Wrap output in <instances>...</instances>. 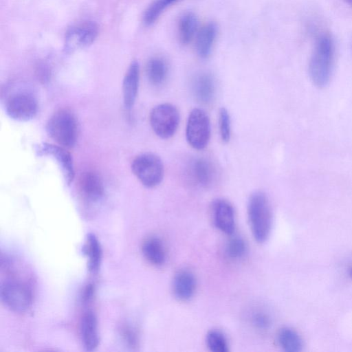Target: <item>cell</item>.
<instances>
[{"label": "cell", "mask_w": 352, "mask_h": 352, "mask_svg": "<svg viewBox=\"0 0 352 352\" xmlns=\"http://www.w3.org/2000/svg\"><path fill=\"white\" fill-rule=\"evenodd\" d=\"M48 135L65 148L74 146L78 136V123L74 113L68 109H60L54 113L46 124Z\"/></svg>", "instance_id": "obj_3"}, {"label": "cell", "mask_w": 352, "mask_h": 352, "mask_svg": "<svg viewBox=\"0 0 352 352\" xmlns=\"http://www.w3.org/2000/svg\"><path fill=\"white\" fill-rule=\"evenodd\" d=\"M145 258L155 266L163 265L166 260V252L164 243L159 238L151 236L146 239L142 246Z\"/></svg>", "instance_id": "obj_19"}, {"label": "cell", "mask_w": 352, "mask_h": 352, "mask_svg": "<svg viewBox=\"0 0 352 352\" xmlns=\"http://www.w3.org/2000/svg\"><path fill=\"white\" fill-rule=\"evenodd\" d=\"M8 116L17 121H29L38 111V104L32 93L25 89H17L8 96L5 103Z\"/></svg>", "instance_id": "obj_6"}, {"label": "cell", "mask_w": 352, "mask_h": 352, "mask_svg": "<svg viewBox=\"0 0 352 352\" xmlns=\"http://www.w3.org/2000/svg\"><path fill=\"white\" fill-rule=\"evenodd\" d=\"M94 294V286L92 284H88L84 288L82 294V302L84 304L89 303L93 298Z\"/></svg>", "instance_id": "obj_30"}, {"label": "cell", "mask_w": 352, "mask_h": 352, "mask_svg": "<svg viewBox=\"0 0 352 352\" xmlns=\"http://www.w3.org/2000/svg\"><path fill=\"white\" fill-rule=\"evenodd\" d=\"M192 89L196 99L202 103H208L214 95L215 84L213 77L208 73H201L195 76Z\"/></svg>", "instance_id": "obj_18"}, {"label": "cell", "mask_w": 352, "mask_h": 352, "mask_svg": "<svg viewBox=\"0 0 352 352\" xmlns=\"http://www.w3.org/2000/svg\"><path fill=\"white\" fill-rule=\"evenodd\" d=\"M197 280L194 274L186 269L179 270L174 276L172 291L174 296L179 301L190 300L195 294Z\"/></svg>", "instance_id": "obj_13"}, {"label": "cell", "mask_w": 352, "mask_h": 352, "mask_svg": "<svg viewBox=\"0 0 352 352\" xmlns=\"http://www.w3.org/2000/svg\"><path fill=\"white\" fill-rule=\"evenodd\" d=\"M146 76L155 86L162 85L167 78L168 68L166 62L161 57L151 58L146 65Z\"/></svg>", "instance_id": "obj_22"}, {"label": "cell", "mask_w": 352, "mask_h": 352, "mask_svg": "<svg viewBox=\"0 0 352 352\" xmlns=\"http://www.w3.org/2000/svg\"><path fill=\"white\" fill-rule=\"evenodd\" d=\"M247 212L254 239L258 243H264L272 226V207L267 195L261 191L252 193L248 202Z\"/></svg>", "instance_id": "obj_2"}, {"label": "cell", "mask_w": 352, "mask_h": 352, "mask_svg": "<svg viewBox=\"0 0 352 352\" xmlns=\"http://www.w3.org/2000/svg\"><path fill=\"white\" fill-rule=\"evenodd\" d=\"M186 136L188 144L194 148H204L210 137V124L208 115L201 109H192L188 118Z\"/></svg>", "instance_id": "obj_7"}, {"label": "cell", "mask_w": 352, "mask_h": 352, "mask_svg": "<svg viewBox=\"0 0 352 352\" xmlns=\"http://www.w3.org/2000/svg\"><path fill=\"white\" fill-rule=\"evenodd\" d=\"M151 126L160 138L168 139L176 132L179 123V113L173 104L162 103L151 110L149 116Z\"/></svg>", "instance_id": "obj_5"}, {"label": "cell", "mask_w": 352, "mask_h": 352, "mask_svg": "<svg viewBox=\"0 0 352 352\" xmlns=\"http://www.w3.org/2000/svg\"><path fill=\"white\" fill-rule=\"evenodd\" d=\"M218 27L214 22L205 24L198 32L196 51L201 58H207L212 50L217 35Z\"/></svg>", "instance_id": "obj_17"}, {"label": "cell", "mask_w": 352, "mask_h": 352, "mask_svg": "<svg viewBox=\"0 0 352 352\" xmlns=\"http://www.w3.org/2000/svg\"><path fill=\"white\" fill-rule=\"evenodd\" d=\"M347 4L352 6V0H344Z\"/></svg>", "instance_id": "obj_31"}, {"label": "cell", "mask_w": 352, "mask_h": 352, "mask_svg": "<svg viewBox=\"0 0 352 352\" xmlns=\"http://www.w3.org/2000/svg\"><path fill=\"white\" fill-rule=\"evenodd\" d=\"M124 340L131 347H136L138 344V335L136 330L131 326H124L122 330Z\"/></svg>", "instance_id": "obj_28"}, {"label": "cell", "mask_w": 352, "mask_h": 352, "mask_svg": "<svg viewBox=\"0 0 352 352\" xmlns=\"http://www.w3.org/2000/svg\"><path fill=\"white\" fill-rule=\"evenodd\" d=\"M80 333L83 346L87 351H91L98 347L99 336L97 318L91 311H87L82 318Z\"/></svg>", "instance_id": "obj_15"}, {"label": "cell", "mask_w": 352, "mask_h": 352, "mask_svg": "<svg viewBox=\"0 0 352 352\" xmlns=\"http://www.w3.org/2000/svg\"><path fill=\"white\" fill-rule=\"evenodd\" d=\"M131 170L140 183L153 188L159 185L164 177V165L155 154L144 153L137 155L132 161Z\"/></svg>", "instance_id": "obj_4"}, {"label": "cell", "mask_w": 352, "mask_h": 352, "mask_svg": "<svg viewBox=\"0 0 352 352\" xmlns=\"http://www.w3.org/2000/svg\"><path fill=\"white\" fill-rule=\"evenodd\" d=\"M197 18L192 12L184 13L178 23V38L183 45L188 44L192 39L197 28Z\"/></svg>", "instance_id": "obj_23"}, {"label": "cell", "mask_w": 352, "mask_h": 352, "mask_svg": "<svg viewBox=\"0 0 352 352\" xmlns=\"http://www.w3.org/2000/svg\"><path fill=\"white\" fill-rule=\"evenodd\" d=\"M190 175L197 184L207 188L214 180L215 170L210 161L204 158H198L192 162L190 168Z\"/></svg>", "instance_id": "obj_16"}, {"label": "cell", "mask_w": 352, "mask_h": 352, "mask_svg": "<svg viewBox=\"0 0 352 352\" xmlns=\"http://www.w3.org/2000/svg\"><path fill=\"white\" fill-rule=\"evenodd\" d=\"M179 0H154L146 9L143 21L147 25L153 24L171 4Z\"/></svg>", "instance_id": "obj_24"}, {"label": "cell", "mask_w": 352, "mask_h": 352, "mask_svg": "<svg viewBox=\"0 0 352 352\" xmlns=\"http://www.w3.org/2000/svg\"><path fill=\"white\" fill-rule=\"evenodd\" d=\"M140 80V65L138 61L133 60L129 66L122 82V95L124 105L126 109H131L135 101Z\"/></svg>", "instance_id": "obj_14"}, {"label": "cell", "mask_w": 352, "mask_h": 352, "mask_svg": "<svg viewBox=\"0 0 352 352\" xmlns=\"http://www.w3.org/2000/svg\"><path fill=\"white\" fill-rule=\"evenodd\" d=\"M35 150L39 156H50L55 160L65 183L69 185L72 182L75 175L74 162L66 148L44 142L36 146Z\"/></svg>", "instance_id": "obj_10"}, {"label": "cell", "mask_w": 352, "mask_h": 352, "mask_svg": "<svg viewBox=\"0 0 352 352\" xmlns=\"http://www.w3.org/2000/svg\"><path fill=\"white\" fill-rule=\"evenodd\" d=\"M219 126L221 140L228 142L230 139L231 122L230 114L226 108L222 107L219 111Z\"/></svg>", "instance_id": "obj_27"}, {"label": "cell", "mask_w": 352, "mask_h": 352, "mask_svg": "<svg viewBox=\"0 0 352 352\" xmlns=\"http://www.w3.org/2000/svg\"><path fill=\"white\" fill-rule=\"evenodd\" d=\"M252 322L256 328L259 329H265L270 324V319L265 313L258 311L253 315Z\"/></svg>", "instance_id": "obj_29"}, {"label": "cell", "mask_w": 352, "mask_h": 352, "mask_svg": "<svg viewBox=\"0 0 352 352\" xmlns=\"http://www.w3.org/2000/svg\"><path fill=\"white\" fill-rule=\"evenodd\" d=\"M335 59L333 38L327 33L318 35L316 39L308 66L309 78L319 89L326 87L331 78Z\"/></svg>", "instance_id": "obj_1"}, {"label": "cell", "mask_w": 352, "mask_h": 352, "mask_svg": "<svg viewBox=\"0 0 352 352\" xmlns=\"http://www.w3.org/2000/svg\"><path fill=\"white\" fill-rule=\"evenodd\" d=\"M206 345L212 352H228L229 345L226 336L218 330L208 332L206 338Z\"/></svg>", "instance_id": "obj_25"}, {"label": "cell", "mask_w": 352, "mask_h": 352, "mask_svg": "<svg viewBox=\"0 0 352 352\" xmlns=\"http://www.w3.org/2000/svg\"><path fill=\"white\" fill-rule=\"evenodd\" d=\"M212 219L214 226L221 232L230 235L235 230V215L232 204L224 199L212 204Z\"/></svg>", "instance_id": "obj_11"}, {"label": "cell", "mask_w": 352, "mask_h": 352, "mask_svg": "<svg viewBox=\"0 0 352 352\" xmlns=\"http://www.w3.org/2000/svg\"><path fill=\"white\" fill-rule=\"evenodd\" d=\"M0 292L3 302L14 312H25L32 305V292L28 286L21 283L6 281L1 284Z\"/></svg>", "instance_id": "obj_8"}, {"label": "cell", "mask_w": 352, "mask_h": 352, "mask_svg": "<svg viewBox=\"0 0 352 352\" xmlns=\"http://www.w3.org/2000/svg\"><path fill=\"white\" fill-rule=\"evenodd\" d=\"M279 346L286 352H300L303 347L302 340L298 333L288 327L281 328L277 335Z\"/></svg>", "instance_id": "obj_21"}, {"label": "cell", "mask_w": 352, "mask_h": 352, "mask_svg": "<svg viewBox=\"0 0 352 352\" xmlns=\"http://www.w3.org/2000/svg\"><path fill=\"white\" fill-rule=\"evenodd\" d=\"M82 252L87 258V269L89 272L96 274L100 269L102 261L100 243L93 233L87 234L82 247Z\"/></svg>", "instance_id": "obj_20"}, {"label": "cell", "mask_w": 352, "mask_h": 352, "mask_svg": "<svg viewBox=\"0 0 352 352\" xmlns=\"http://www.w3.org/2000/svg\"><path fill=\"white\" fill-rule=\"evenodd\" d=\"M351 275H352V272H351Z\"/></svg>", "instance_id": "obj_32"}, {"label": "cell", "mask_w": 352, "mask_h": 352, "mask_svg": "<svg viewBox=\"0 0 352 352\" xmlns=\"http://www.w3.org/2000/svg\"><path fill=\"white\" fill-rule=\"evenodd\" d=\"M80 195L87 201L97 202L104 195V186L99 175L92 171L82 173L78 179Z\"/></svg>", "instance_id": "obj_12"}, {"label": "cell", "mask_w": 352, "mask_h": 352, "mask_svg": "<svg viewBox=\"0 0 352 352\" xmlns=\"http://www.w3.org/2000/svg\"><path fill=\"white\" fill-rule=\"evenodd\" d=\"M98 34V26L94 21H85L72 26L65 37V50L67 52L91 45Z\"/></svg>", "instance_id": "obj_9"}, {"label": "cell", "mask_w": 352, "mask_h": 352, "mask_svg": "<svg viewBox=\"0 0 352 352\" xmlns=\"http://www.w3.org/2000/svg\"><path fill=\"white\" fill-rule=\"evenodd\" d=\"M247 246L243 238L234 236L230 238L226 245V254L234 260L241 258L245 254Z\"/></svg>", "instance_id": "obj_26"}]
</instances>
